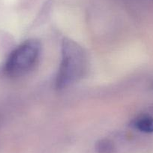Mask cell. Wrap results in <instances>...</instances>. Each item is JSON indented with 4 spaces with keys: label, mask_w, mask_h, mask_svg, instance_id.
<instances>
[{
    "label": "cell",
    "mask_w": 153,
    "mask_h": 153,
    "mask_svg": "<svg viewBox=\"0 0 153 153\" xmlns=\"http://www.w3.org/2000/svg\"><path fill=\"white\" fill-rule=\"evenodd\" d=\"M87 68V56L83 48L70 38L62 43V62L56 76V86L64 89L83 77Z\"/></svg>",
    "instance_id": "cell-1"
},
{
    "label": "cell",
    "mask_w": 153,
    "mask_h": 153,
    "mask_svg": "<svg viewBox=\"0 0 153 153\" xmlns=\"http://www.w3.org/2000/svg\"><path fill=\"white\" fill-rule=\"evenodd\" d=\"M40 42L29 39L19 45L11 53L5 65V71L10 76H20L32 70L41 53Z\"/></svg>",
    "instance_id": "cell-2"
},
{
    "label": "cell",
    "mask_w": 153,
    "mask_h": 153,
    "mask_svg": "<svg viewBox=\"0 0 153 153\" xmlns=\"http://www.w3.org/2000/svg\"><path fill=\"white\" fill-rule=\"evenodd\" d=\"M134 126L137 130L143 133H153V117L142 116L135 120Z\"/></svg>",
    "instance_id": "cell-3"
},
{
    "label": "cell",
    "mask_w": 153,
    "mask_h": 153,
    "mask_svg": "<svg viewBox=\"0 0 153 153\" xmlns=\"http://www.w3.org/2000/svg\"><path fill=\"white\" fill-rule=\"evenodd\" d=\"M114 147L108 140H101L96 144V150L98 153H113Z\"/></svg>",
    "instance_id": "cell-4"
}]
</instances>
